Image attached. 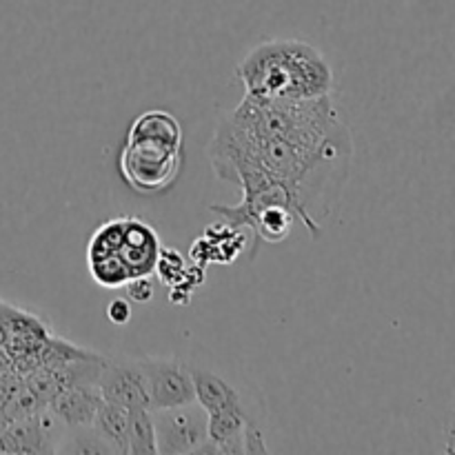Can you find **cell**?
Listing matches in <instances>:
<instances>
[{
	"label": "cell",
	"instance_id": "cell-1",
	"mask_svg": "<svg viewBox=\"0 0 455 455\" xmlns=\"http://www.w3.org/2000/svg\"><path fill=\"white\" fill-rule=\"evenodd\" d=\"M244 96L267 100H309L331 96L333 69L315 44L274 38L256 44L235 67Z\"/></svg>",
	"mask_w": 455,
	"mask_h": 455
},
{
	"label": "cell",
	"instance_id": "cell-2",
	"mask_svg": "<svg viewBox=\"0 0 455 455\" xmlns=\"http://www.w3.org/2000/svg\"><path fill=\"white\" fill-rule=\"evenodd\" d=\"M182 167V127L169 111L138 116L118 156L120 176L133 191L158 194L169 189Z\"/></svg>",
	"mask_w": 455,
	"mask_h": 455
},
{
	"label": "cell",
	"instance_id": "cell-3",
	"mask_svg": "<svg viewBox=\"0 0 455 455\" xmlns=\"http://www.w3.org/2000/svg\"><path fill=\"white\" fill-rule=\"evenodd\" d=\"M151 413L158 453H198L207 443V413L198 403Z\"/></svg>",
	"mask_w": 455,
	"mask_h": 455
},
{
	"label": "cell",
	"instance_id": "cell-4",
	"mask_svg": "<svg viewBox=\"0 0 455 455\" xmlns=\"http://www.w3.org/2000/svg\"><path fill=\"white\" fill-rule=\"evenodd\" d=\"M140 363L147 373V380H149L151 411L196 403L194 378H191V369L185 360L140 355Z\"/></svg>",
	"mask_w": 455,
	"mask_h": 455
},
{
	"label": "cell",
	"instance_id": "cell-5",
	"mask_svg": "<svg viewBox=\"0 0 455 455\" xmlns=\"http://www.w3.org/2000/svg\"><path fill=\"white\" fill-rule=\"evenodd\" d=\"M98 389L105 403L118 404L127 411L149 409V380L140 358H127V355L105 358Z\"/></svg>",
	"mask_w": 455,
	"mask_h": 455
},
{
	"label": "cell",
	"instance_id": "cell-6",
	"mask_svg": "<svg viewBox=\"0 0 455 455\" xmlns=\"http://www.w3.org/2000/svg\"><path fill=\"white\" fill-rule=\"evenodd\" d=\"M191 378H194V391H196V403L204 409V413H216L227 411V409H247L258 422H265L260 411H253L251 403L243 391L227 380L220 371L209 367H200V364H189Z\"/></svg>",
	"mask_w": 455,
	"mask_h": 455
},
{
	"label": "cell",
	"instance_id": "cell-7",
	"mask_svg": "<svg viewBox=\"0 0 455 455\" xmlns=\"http://www.w3.org/2000/svg\"><path fill=\"white\" fill-rule=\"evenodd\" d=\"M158 253L160 240L154 227L145 220H138V218H124L118 258L127 267L129 275L138 278V275L154 274Z\"/></svg>",
	"mask_w": 455,
	"mask_h": 455
},
{
	"label": "cell",
	"instance_id": "cell-8",
	"mask_svg": "<svg viewBox=\"0 0 455 455\" xmlns=\"http://www.w3.org/2000/svg\"><path fill=\"white\" fill-rule=\"evenodd\" d=\"M102 403L105 400L98 385H76L58 391L47 403V409L67 429H76L92 425Z\"/></svg>",
	"mask_w": 455,
	"mask_h": 455
},
{
	"label": "cell",
	"instance_id": "cell-9",
	"mask_svg": "<svg viewBox=\"0 0 455 455\" xmlns=\"http://www.w3.org/2000/svg\"><path fill=\"white\" fill-rule=\"evenodd\" d=\"M298 222L296 213L284 204H267V207L256 209V212L247 213L243 220L238 222V229H249L265 243H283L289 238L293 225Z\"/></svg>",
	"mask_w": 455,
	"mask_h": 455
},
{
	"label": "cell",
	"instance_id": "cell-10",
	"mask_svg": "<svg viewBox=\"0 0 455 455\" xmlns=\"http://www.w3.org/2000/svg\"><path fill=\"white\" fill-rule=\"evenodd\" d=\"M93 431L114 453H129V411L118 404L102 403L92 422Z\"/></svg>",
	"mask_w": 455,
	"mask_h": 455
},
{
	"label": "cell",
	"instance_id": "cell-11",
	"mask_svg": "<svg viewBox=\"0 0 455 455\" xmlns=\"http://www.w3.org/2000/svg\"><path fill=\"white\" fill-rule=\"evenodd\" d=\"M129 453H158L151 409H133V411H129Z\"/></svg>",
	"mask_w": 455,
	"mask_h": 455
},
{
	"label": "cell",
	"instance_id": "cell-12",
	"mask_svg": "<svg viewBox=\"0 0 455 455\" xmlns=\"http://www.w3.org/2000/svg\"><path fill=\"white\" fill-rule=\"evenodd\" d=\"M244 453H269V447L265 443V431L260 422H247L243 435Z\"/></svg>",
	"mask_w": 455,
	"mask_h": 455
},
{
	"label": "cell",
	"instance_id": "cell-13",
	"mask_svg": "<svg viewBox=\"0 0 455 455\" xmlns=\"http://www.w3.org/2000/svg\"><path fill=\"white\" fill-rule=\"evenodd\" d=\"M127 296L136 302H149L154 298V283H151L149 275H138V278H132L127 284Z\"/></svg>",
	"mask_w": 455,
	"mask_h": 455
},
{
	"label": "cell",
	"instance_id": "cell-14",
	"mask_svg": "<svg viewBox=\"0 0 455 455\" xmlns=\"http://www.w3.org/2000/svg\"><path fill=\"white\" fill-rule=\"evenodd\" d=\"M107 318H109V323L116 324V327H124V324L132 320V307H129V302L123 300V298H114V300L107 305Z\"/></svg>",
	"mask_w": 455,
	"mask_h": 455
},
{
	"label": "cell",
	"instance_id": "cell-15",
	"mask_svg": "<svg viewBox=\"0 0 455 455\" xmlns=\"http://www.w3.org/2000/svg\"><path fill=\"white\" fill-rule=\"evenodd\" d=\"M444 435H447V453H455V409H451V418L447 422V429H444Z\"/></svg>",
	"mask_w": 455,
	"mask_h": 455
},
{
	"label": "cell",
	"instance_id": "cell-16",
	"mask_svg": "<svg viewBox=\"0 0 455 455\" xmlns=\"http://www.w3.org/2000/svg\"><path fill=\"white\" fill-rule=\"evenodd\" d=\"M453 409H455V394H453Z\"/></svg>",
	"mask_w": 455,
	"mask_h": 455
},
{
	"label": "cell",
	"instance_id": "cell-17",
	"mask_svg": "<svg viewBox=\"0 0 455 455\" xmlns=\"http://www.w3.org/2000/svg\"><path fill=\"white\" fill-rule=\"evenodd\" d=\"M0 314H3V305H0Z\"/></svg>",
	"mask_w": 455,
	"mask_h": 455
}]
</instances>
